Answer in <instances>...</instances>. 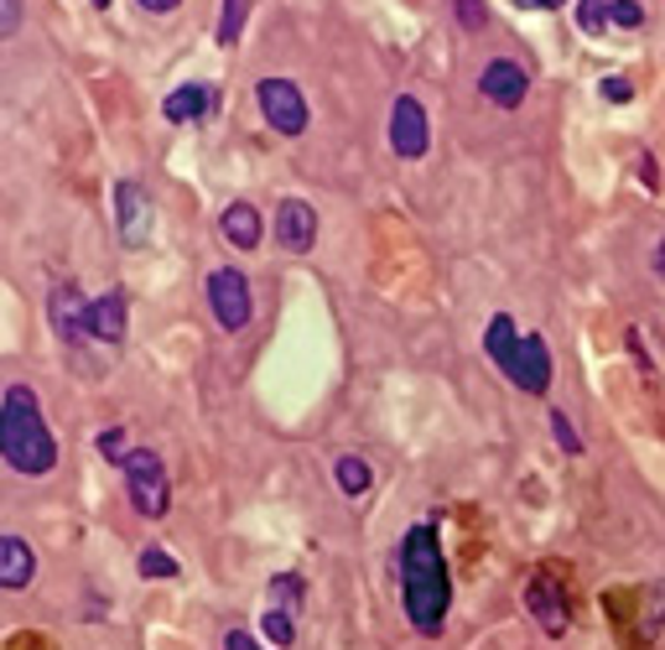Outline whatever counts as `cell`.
<instances>
[{
  "label": "cell",
  "mask_w": 665,
  "mask_h": 650,
  "mask_svg": "<svg viewBox=\"0 0 665 650\" xmlns=\"http://www.w3.org/2000/svg\"><path fill=\"white\" fill-rule=\"evenodd\" d=\"M94 6H100V11H104V6H110V0H94Z\"/></svg>",
  "instance_id": "e575fe53"
},
{
  "label": "cell",
  "mask_w": 665,
  "mask_h": 650,
  "mask_svg": "<svg viewBox=\"0 0 665 650\" xmlns=\"http://www.w3.org/2000/svg\"><path fill=\"white\" fill-rule=\"evenodd\" d=\"M141 6H146V11H177L183 0H141Z\"/></svg>",
  "instance_id": "1f68e13d"
},
{
  "label": "cell",
  "mask_w": 665,
  "mask_h": 650,
  "mask_svg": "<svg viewBox=\"0 0 665 650\" xmlns=\"http://www.w3.org/2000/svg\"><path fill=\"white\" fill-rule=\"evenodd\" d=\"M526 609L536 615V625L551 634V640H562L567 630H572V603H567L562 582L551 578V572H536L526 588Z\"/></svg>",
  "instance_id": "8992f818"
},
{
  "label": "cell",
  "mask_w": 665,
  "mask_h": 650,
  "mask_svg": "<svg viewBox=\"0 0 665 650\" xmlns=\"http://www.w3.org/2000/svg\"><path fill=\"white\" fill-rule=\"evenodd\" d=\"M609 21L624 27V32H634V27H645V6H640V0H609Z\"/></svg>",
  "instance_id": "603a6c76"
},
{
  "label": "cell",
  "mask_w": 665,
  "mask_h": 650,
  "mask_svg": "<svg viewBox=\"0 0 665 650\" xmlns=\"http://www.w3.org/2000/svg\"><path fill=\"white\" fill-rule=\"evenodd\" d=\"M640 183H645V188H655V183H661V172H655V156H640Z\"/></svg>",
  "instance_id": "4dcf8cb0"
},
{
  "label": "cell",
  "mask_w": 665,
  "mask_h": 650,
  "mask_svg": "<svg viewBox=\"0 0 665 650\" xmlns=\"http://www.w3.org/2000/svg\"><path fill=\"white\" fill-rule=\"evenodd\" d=\"M208 308H214L219 328H229V333H239V328L250 323L256 297H250V281H245V271H235V266H219V271L208 276Z\"/></svg>",
  "instance_id": "5b68a950"
},
{
  "label": "cell",
  "mask_w": 665,
  "mask_h": 650,
  "mask_svg": "<svg viewBox=\"0 0 665 650\" xmlns=\"http://www.w3.org/2000/svg\"><path fill=\"white\" fill-rule=\"evenodd\" d=\"M125 318H131L125 291H104V297H94V302H89V339L120 343L125 339Z\"/></svg>",
  "instance_id": "7c38bea8"
},
{
  "label": "cell",
  "mask_w": 665,
  "mask_h": 650,
  "mask_svg": "<svg viewBox=\"0 0 665 650\" xmlns=\"http://www.w3.org/2000/svg\"><path fill=\"white\" fill-rule=\"evenodd\" d=\"M224 650H260L256 640H250V630H229V640H224Z\"/></svg>",
  "instance_id": "f546056e"
},
{
  "label": "cell",
  "mask_w": 665,
  "mask_h": 650,
  "mask_svg": "<svg viewBox=\"0 0 665 650\" xmlns=\"http://www.w3.org/2000/svg\"><path fill=\"white\" fill-rule=\"evenodd\" d=\"M100 453H104L110 463H125V458H131V447H125V432H120V427L100 432Z\"/></svg>",
  "instance_id": "4316f807"
},
{
  "label": "cell",
  "mask_w": 665,
  "mask_h": 650,
  "mask_svg": "<svg viewBox=\"0 0 665 650\" xmlns=\"http://www.w3.org/2000/svg\"><path fill=\"white\" fill-rule=\"evenodd\" d=\"M115 224L125 245H146V235H152V198H146L141 183H120L115 188Z\"/></svg>",
  "instance_id": "30bf717a"
},
{
  "label": "cell",
  "mask_w": 665,
  "mask_h": 650,
  "mask_svg": "<svg viewBox=\"0 0 665 650\" xmlns=\"http://www.w3.org/2000/svg\"><path fill=\"white\" fill-rule=\"evenodd\" d=\"M551 437L562 443V453H582V437H578V427H572L567 411H551Z\"/></svg>",
  "instance_id": "cb8c5ba5"
},
{
  "label": "cell",
  "mask_w": 665,
  "mask_h": 650,
  "mask_svg": "<svg viewBox=\"0 0 665 650\" xmlns=\"http://www.w3.org/2000/svg\"><path fill=\"white\" fill-rule=\"evenodd\" d=\"M333 479H339L343 495H364V489L375 484V474H370V463L359 458V453H343V458L333 463Z\"/></svg>",
  "instance_id": "ac0fdd59"
},
{
  "label": "cell",
  "mask_w": 665,
  "mask_h": 650,
  "mask_svg": "<svg viewBox=\"0 0 665 650\" xmlns=\"http://www.w3.org/2000/svg\"><path fill=\"white\" fill-rule=\"evenodd\" d=\"M401 599H406V619L416 625V634H443L447 603H453V578H447L432 520H422V526H411L401 536Z\"/></svg>",
  "instance_id": "6da1fadb"
},
{
  "label": "cell",
  "mask_w": 665,
  "mask_h": 650,
  "mask_svg": "<svg viewBox=\"0 0 665 650\" xmlns=\"http://www.w3.org/2000/svg\"><path fill=\"white\" fill-rule=\"evenodd\" d=\"M484 349H489V360H495L499 370H510L515 349H520V333H515V318H510V312H499L495 323H489V333H484Z\"/></svg>",
  "instance_id": "e0dca14e"
},
{
  "label": "cell",
  "mask_w": 665,
  "mask_h": 650,
  "mask_svg": "<svg viewBox=\"0 0 665 650\" xmlns=\"http://www.w3.org/2000/svg\"><path fill=\"white\" fill-rule=\"evenodd\" d=\"M239 27H245V0H224V21H219V42H239Z\"/></svg>",
  "instance_id": "d4e9b609"
},
{
  "label": "cell",
  "mask_w": 665,
  "mask_h": 650,
  "mask_svg": "<svg viewBox=\"0 0 665 650\" xmlns=\"http://www.w3.org/2000/svg\"><path fill=\"white\" fill-rule=\"evenodd\" d=\"M260 630H266V640H271V646L287 650L291 640H297V615H287V609H266Z\"/></svg>",
  "instance_id": "ffe728a7"
},
{
  "label": "cell",
  "mask_w": 665,
  "mask_h": 650,
  "mask_svg": "<svg viewBox=\"0 0 665 650\" xmlns=\"http://www.w3.org/2000/svg\"><path fill=\"white\" fill-rule=\"evenodd\" d=\"M125 468V489H131V505H136L146 520H162L167 515V463L156 458L152 447H131V458L120 463Z\"/></svg>",
  "instance_id": "3957f363"
},
{
  "label": "cell",
  "mask_w": 665,
  "mask_h": 650,
  "mask_svg": "<svg viewBox=\"0 0 665 650\" xmlns=\"http://www.w3.org/2000/svg\"><path fill=\"white\" fill-rule=\"evenodd\" d=\"M453 17H458L463 32H484L489 27V6L484 0H453Z\"/></svg>",
  "instance_id": "7402d4cb"
},
{
  "label": "cell",
  "mask_w": 665,
  "mask_h": 650,
  "mask_svg": "<svg viewBox=\"0 0 665 650\" xmlns=\"http://www.w3.org/2000/svg\"><path fill=\"white\" fill-rule=\"evenodd\" d=\"M391 146H395V156H406V162L427 156L432 125H427V110H422L416 94H401V100H395V110H391Z\"/></svg>",
  "instance_id": "52a82bcc"
},
{
  "label": "cell",
  "mask_w": 665,
  "mask_h": 650,
  "mask_svg": "<svg viewBox=\"0 0 665 650\" xmlns=\"http://www.w3.org/2000/svg\"><path fill=\"white\" fill-rule=\"evenodd\" d=\"M655 276H661V281H665V240L655 245Z\"/></svg>",
  "instance_id": "d6a6232c"
},
{
  "label": "cell",
  "mask_w": 665,
  "mask_h": 650,
  "mask_svg": "<svg viewBox=\"0 0 665 650\" xmlns=\"http://www.w3.org/2000/svg\"><path fill=\"white\" fill-rule=\"evenodd\" d=\"M302 588H308V582L297 578V572H276V578H271V609H287V615H297V609H302V599H308Z\"/></svg>",
  "instance_id": "d6986e66"
},
{
  "label": "cell",
  "mask_w": 665,
  "mask_h": 650,
  "mask_svg": "<svg viewBox=\"0 0 665 650\" xmlns=\"http://www.w3.org/2000/svg\"><path fill=\"white\" fill-rule=\"evenodd\" d=\"M32 578H37V551L21 536H0V588L21 594Z\"/></svg>",
  "instance_id": "4fadbf2b"
},
{
  "label": "cell",
  "mask_w": 665,
  "mask_h": 650,
  "mask_svg": "<svg viewBox=\"0 0 665 650\" xmlns=\"http://www.w3.org/2000/svg\"><path fill=\"white\" fill-rule=\"evenodd\" d=\"M578 21H582V32H598V27L609 21V6H603V0H582Z\"/></svg>",
  "instance_id": "83f0119b"
},
{
  "label": "cell",
  "mask_w": 665,
  "mask_h": 650,
  "mask_svg": "<svg viewBox=\"0 0 665 650\" xmlns=\"http://www.w3.org/2000/svg\"><path fill=\"white\" fill-rule=\"evenodd\" d=\"M141 578H177V557L162 547H146L141 551Z\"/></svg>",
  "instance_id": "44dd1931"
},
{
  "label": "cell",
  "mask_w": 665,
  "mask_h": 650,
  "mask_svg": "<svg viewBox=\"0 0 665 650\" xmlns=\"http://www.w3.org/2000/svg\"><path fill=\"white\" fill-rule=\"evenodd\" d=\"M505 375H510L526 395H547L551 391V349H547V339H541V333H526Z\"/></svg>",
  "instance_id": "9c48e42d"
},
{
  "label": "cell",
  "mask_w": 665,
  "mask_h": 650,
  "mask_svg": "<svg viewBox=\"0 0 665 650\" xmlns=\"http://www.w3.org/2000/svg\"><path fill=\"white\" fill-rule=\"evenodd\" d=\"M598 94H603L609 104H630L634 100V84H630V79H619V73H609V79L598 84Z\"/></svg>",
  "instance_id": "484cf974"
},
{
  "label": "cell",
  "mask_w": 665,
  "mask_h": 650,
  "mask_svg": "<svg viewBox=\"0 0 665 650\" xmlns=\"http://www.w3.org/2000/svg\"><path fill=\"white\" fill-rule=\"evenodd\" d=\"M0 458L17 474H32V479L58 468V437H52L48 416H42V406H37V395L27 385H11L0 395Z\"/></svg>",
  "instance_id": "7a4b0ae2"
},
{
  "label": "cell",
  "mask_w": 665,
  "mask_h": 650,
  "mask_svg": "<svg viewBox=\"0 0 665 650\" xmlns=\"http://www.w3.org/2000/svg\"><path fill=\"white\" fill-rule=\"evenodd\" d=\"M256 100L276 136H302L308 131V100H302V89L291 84V79H260Z\"/></svg>",
  "instance_id": "277c9868"
},
{
  "label": "cell",
  "mask_w": 665,
  "mask_h": 650,
  "mask_svg": "<svg viewBox=\"0 0 665 650\" xmlns=\"http://www.w3.org/2000/svg\"><path fill=\"white\" fill-rule=\"evenodd\" d=\"M478 94L489 104H499V110H520L530 94V73L515 63V58H495L489 69L478 73Z\"/></svg>",
  "instance_id": "ba28073f"
},
{
  "label": "cell",
  "mask_w": 665,
  "mask_h": 650,
  "mask_svg": "<svg viewBox=\"0 0 665 650\" xmlns=\"http://www.w3.org/2000/svg\"><path fill=\"white\" fill-rule=\"evenodd\" d=\"M21 27V0H0V37H11Z\"/></svg>",
  "instance_id": "f1b7e54d"
},
{
  "label": "cell",
  "mask_w": 665,
  "mask_h": 650,
  "mask_svg": "<svg viewBox=\"0 0 665 650\" xmlns=\"http://www.w3.org/2000/svg\"><path fill=\"white\" fill-rule=\"evenodd\" d=\"M52 328L63 333L69 343H79V339H89V302L79 297L73 287H58L52 291Z\"/></svg>",
  "instance_id": "5bb4252c"
},
{
  "label": "cell",
  "mask_w": 665,
  "mask_h": 650,
  "mask_svg": "<svg viewBox=\"0 0 665 650\" xmlns=\"http://www.w3.org/2000/svg\"><path fill=\"white\" fill-rule=\"evenodd\" d=\"M276 240H281V250H291V256H308L312 240H318V214H312V204L287 198V204L276 208Z\"/></svg>",
  "instance_id": "8fae6325"
},
{
  "label": "cell",
  "mask_w": 665,
  "mask_h": 650,
  "mask_svg": "<svg viewBox=\"0 0 665 650\" xmlns=\"http://www.w3.org/2000/svg\"><path fill=\"white\" fill-rule=\"evenodd\" d=\"M219 229H224V240L235 245V250H256V245H260L256 204H229V208H224V219H219Z\"/></svg>",
  "instance_id": "2e32d148"
},
{
  "label": "cell",
  "mask_w": 665,
  "mask_h": 650,
  "mask_svg": "<svg viewBox=\"0 0 665 650\" xmlns=\"http://www.w3.org/2000/svg\"><path fill=\"white\" fill-rule=\"evenodd\" d=\"M214 89H204V84H183V89H172L167 94V104H162V115H167L172 125H183V121H204L208 110H214Z\"/></svg>",
  "instance_id": "9a60e30c"
},
{
  "label": "cell",
  "mask_w": 665,
  "mask_h": 650,
  "mask_svg": "<svg viewBox=\"0 0 665 650\" xmlns=\"http://www.w3.org/2000/svg\"><path fill=\"white\" fill-rule=\"evenodd\" d=\"M515 6H562V0H515Z\"/></svg>",
  "instance_id": "836d02e7"
}]
</instances>
